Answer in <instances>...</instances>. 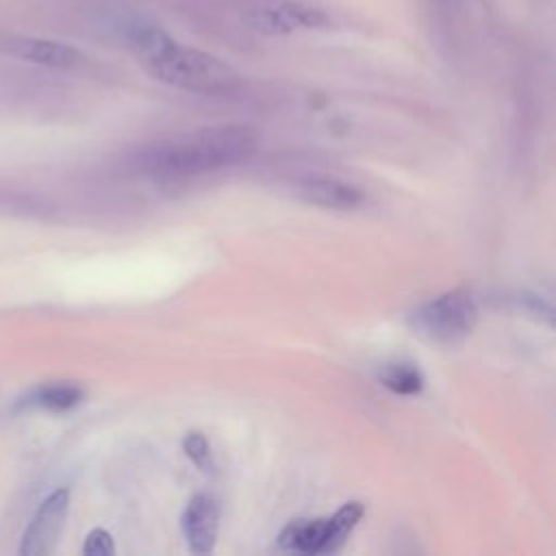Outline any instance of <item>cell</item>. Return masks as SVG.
Segmentation results:
<instances>
[{
  "label": "cell",
  "instance_id": "cell-1",
  "mask_svg": "<svg viewBox=\"0 0 556 556\" xmlns=\"http://www.w3.org/2000/svg\"><path fill=\"white\" fill-rule=\"evenodd\" d=\"M258 135L245 124H219L159 143L139 156V167L154 178L174 180L211 174L250 159Z\"/></svg>",
  "mask_w": 556,
  "mask_h": 556
},
{
  "label": "cell",
  "instance_id": "cell-2",
  "mask_svg": "<svg viewBox=\"0 0 556 556\" xmlns=\"http://www.w3.org/2000/svg\"><path fill=\"white\" fill-rule=\"evenodd\" d=\"M130 41L146 70L172 87L195 93H228L239 85V76L228 63L178 43L159 26H137Z\"/></svg>",
  "mask_w": 556,
  "mask_h": 556
},
{
  "label": "cell",
  "instance_id": "cell-3",
  "mask_svg": "<svg viewBox=\"0 0 556 556\" xmlns=\"http://www.w3.org/2000/svg\"><path fill=\"white\" fill-rule=\"evenodd\" d=\"M410 326L439 345L460 343L478 321V304L465 289H452L410 313Z\"/></svg>",
  "mask_w": 556,
  "mask_h": 556
},
{
  "label": "cell",
  "instance_id": "cell-4",
  "mask_svg": "<svg viewBox=\"0 0 556 556\" xmlns=\"http://www.w3.org/2000/svg\"><path fill=\"white\" fill-rule=\"evenodd\" d=\"M245 22L265 35H289L302 28H324L328 17L321 9L300 0H250Z\"/></svg>",
  "mask_w": 556,
  "mask_h": 556
},
{
  "label": "cell",
  "instance_id": "cell-5",
  "mask_svg": "<svg viewBox=\"0 0 556 556\" xmlns=\"http://www.w3.org/2000/svg\"><path fill=\"white\" fill-rule=\"evenodd\" d=\"M70 510V491L67 489H56L52 491L37 513L30 517L24 534H22V545L20 554L24 556H48L54 552L59 536L63 532L65 519Z\"/></svg>",
  "mask_w": 556,
  "mask_h": 556
},
{
  "label": "cell",
  "instance_id": "cell-6",
  "mask_svg": "<svg viewBox=\"0 0 556 556\" xmlns=\"http://www.w3.org/2000/svg\"><path fill=\"white\" fill-rule=\"evenodd\" d=\"M180 530L187 541V547L198 554H211L215 549L217 530H219V504L213 495L198 493L189 500L180 515Z\"/></svg>",
  "mask_w": 556,
  "mask_h": 556
},
{
  "label": "cell",
  "instance_id": "cell-7",
  "mask_svg": "<svg viewBox=\"0 0 556 556\" xmlns=\"http://www.w3.org/2000/svg\"><path fill=\"white\" fill-rule=\"evenodd\" d=\"M295 195L308 204L334 208V211H352L358 208L365 198L361 189L350 182H341L334 178H302L295 182Z\"/></svg>",
  "mask_w": 556,
  "mask_h": 556
},
{
  "label": "cell",
  "instance_id": "cell-8",
  "mask_svg": "<svg viewBox=\"0 0 556 556\" xmlns=\"http://www.w3.org/2000/svg\"><path fill=\"white\" fill-rule=\"evenodd\" d=\"M7 52L37 63L46 67H74L80 61V52L67 43L50 41V39H35V37H13L7 41Z\"/></svg>",
  "mask_w": 556,
  "mask_h": 556
},
{
  "label": "cell",
  "instance_id": "cell-9",
  "mask_svg": "<svg viewBox=\"0 0 556 556\" xmlns=\"http://www.w3.org/2000/svg\"><path fill=\"white\" fill-rule=\"evenodd\" d=\"M326 543V517L321 519H295L278 534V545L300 554H324Z\"/></svg>",
  "mask_w": 556,
  "mask_h": 556
},
{
  "label": "cell",
  "instance_id": "cell-10",
  "mask_svg": "<svg viewBox=\"0 0 556 556\" xmlns=\"http://www.w3.org/2000/svg\"><path fill=\"white\" fill-rule=\"evenodd\" d=\"M363 513H365V508H363L361 502H348L332 517H326L324 554H332V552L341 549V545L348 541L350 532L361 521Z\"/></svg>",
  "mask_w": 556,
  "mask_h": 556
},
{
  "label": "cell",
  "instance_id": "cell-11",
  "mask_svg": "<svg viewBox=\"0 0 556 556\" xmlns=\"http://www.w3.org/2000/svg\"><path fill=\"white\" fill-rule=\"evenodd\" d=\"M83 389L78 384H70V382H52V384H43L37 391H33V395L28 397V404H35L39 408L46 410H67L74 408L80 400H83Z\"/></svg>",
  "mask_w": 556,
  "mask_h": 556
},
{
  "label": "cell",
  "instance_id": "cell-12",
  "mask_svg": "<svg viewBox=\"0 0 556 556\" xmlns=\"http://www.w3.org/2000/svg\"><path fill=\"white\" fill-rule=\"evenodd\" d=\"M380 382L397 395H415L424 389V374L413 363H393L382 369Z\"/></svg>",
  "mask_w": 556,
  "mask_h": 556
},
{
  "label": "cell",
  "instance_id": "cell-13",
  "mask_svg": "<svg viewBox=\"0 0 556 556\" xmlns=\"http://www.w3.org/2000/svg\"><path fill=\"white\" fill-rule=\"evenodd\" d=\"M182 450L202 471H213L215 469L211 445H208V441H206V437L202 432H189L182 439Z\"/></svg>",
  "mask_w": 556,
  "mask_h": 556
},
{
  "label": "cell",
  "instance_id": "cell-14",
  "mask_svg": "<svg viewBox=\"0 0 556 556\" xmlns=\"http://www.w3.org/2000/svg\"><path fill=\"white\" fill-rule=\"evenodd\" d=\"M113 552H115L113 536L106 530L96 528L87 534L85 545H83V554H87V556H111Z\"/></svg>",
  "mask_w": 556,
  "mask_h": 556
}]
</instances>
